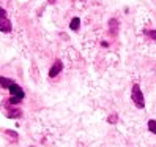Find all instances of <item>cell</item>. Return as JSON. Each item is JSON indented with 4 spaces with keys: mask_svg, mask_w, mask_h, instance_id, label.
I'll return each instance as SVG.
<instances>
[{
    "mask_svg": "<svg viewBox=\"0 0 156 147\" xmlns=\"http://www.w3.org/2000/svg\"><path fill=\"white\" fill-rule=\"evenodd\" d=\"M131 100L134 101V105L137 108H144L145 106V101H144V95H142V89L139 84H134L133 86V90H131Z\"/></svg>",
    "mask_w": 156,
    "mask_h": 147,
    "instance_id": "obj_1",
    "label": "cell"
},
{
    "mask_svg": "<svg viewBox=\"0 0 156 147\" xmlns=\"http://www.w3.org/2000/svg\"><path fill=\"white\" fill-rule=\"evenodd\" d=\"M0 16H2V22H0V25H2V27H0V30L8 33V32L11 30V22L6 19V11L3 10V8H2V11H0Z\"/></svg>",
    "mask_w": 156,
    "mask_h": 147,
    "instance_id": "obj_2",
    "label": "cell"
},
{
    "mask_svg": "<svg viewBox=\"0 0 156 147\" xmlns=\"http://www.w3.org/2000/svg\"><path fill=\"white\" fill-rule=\"evenodd\" d=\"M62 70H63V63H62V60H55V63H54L52 68L49 70V76H51V78L57 76Z\"/></svg>",
    "mask_w": 156,
    "mask_h": 147,
    "instance_id": "obj_3",
    "label": "cell"
},
{
    "mask_svg": "<svg viewBox=\"0 0 156 147\" xmlns=\"http://www.w3.org/2000/svg\"><path fill=\"white\" fill-rule=\"evenodd\" d=\"M8 90H10V94L13 95V97H17V98H24V92H22V89L19 87V86H17V84H13L10 89H8Z\"/></svg>",
    "mask_w": 156,
    "mask_h": 147,
    "instance_id": "obj_4",
    "label": "cell"
},
{
    "mask_svg": "<svg viewBox=\"0 0 156 147\" xmlns=\"http://www.w3.org/2000/svg\"><path fill=\"white\" fill-rule=\"evenodd\" d=\"M69 27H71L73 30H79V27H80V19H79V17H74V19L71 21Z\"/></svg>",
    "mask_w": 156,
    "mask_h": 147,
    "instance_id": "obj_5",
    "label": "cell"
},
{
    "mask_svg": "<svg viewBox=\"0 0 156 147\" xmlns=\"http://www.w3.org/2000/svg\"><path fill=\"white\" fill-rule=\"evenodd\" d=\"M13 84H14V82H13L11 79H8V78H2V87H3V89H10Z\"/></svg>",
    "mask_w": 156,
    "mask_h": 147,
    "instance_id": "obj_6",
    "label": "cell"
},
{
    "mask_svg": "<svg viewBox=\"0 0 156 147\" xmlns=\"http://www.w3.org/2000/svg\"><path fill=\"white\" fill-rule=\"evenodd\" d=\"M148 130L156 134V120H150V122H148Z\"/></svg>",
    "mask_w": 156,
    "mask_h": 147,
    "instance_id": "obj_7",
    "label": "cell"
},
{
    "mask_svg": "<svg viewBox=\"0 0 156 147\" xmlns=\"http://www.w3.org/2000/svg\"><path fill=\"white\" fill-rule=\"evenodd\" d=\"M21 111H8V117H21Z\"/></svg>",
    "mask_w": 156,
    "mask_h": 147,
    "instance_id": "obj_8",
    "label": "cell"
},
{
    "mask_svg": "<svg viewBox=\"0 0 156 147\" xmlns=\"http://www.w3.org/2000/svg\"><path fill=\"white\" fill-rule=\"evenodd\" d=\"M21 100H22V98H17V97H11L10 100H8V101H10L11 105H16V103H21Z\"/></svg>",
    "mask_w": 156,
    "mask_h": 147,
    "instance_id": "obj_9",
    "label": "cell"
},
{
    "mask_svg": "<svg viewBox=\"0 0 156 147\" xmlns=\"http://www.w3.org/2000/svg\"><path fill=\"white\" fill-rule=\"evenodd\" d=\"M5 133H6L8 136H13V138H14V139H17V133H14V131H10V130H6Z\"/></svg>",
    "mask_w": 156,
    "mask_h": 147,
    "instance_id": "obj_10",
    "label": "cell"
},
{
    "mask_svg": "<svg viewBox=\"0 0 156 147\" xmlns=\"http://www.w3.org/2000/svg\"><path fill=\"white\" fill-rule=\"evenodd\" d=\"M117 120H118L117 114H114V116H111V117H109V122H111V123H114V122H117Z\"/></svg>",
    "mask_w": 156,
    "mask_h": 147,
    "instance_id": "obj_11",
    "label": "cell"
},
{
    "mask_svg": "<svg viewBox=\"0 0 156 147\" xmlns=\"http://www.w3.org/2000/svg\"><path fill=\"white\" fill-rule=\"evenodd\" d=\"M145 33H147V35H150V36H151L153 40H156V30H153V32H148V30H147Z\"/></svg>",
    "mask_w": 156,
    "mask_h": 147,
    "instance_id": "obj_12",
    "label": "cell"
},
{
    "mask_svg": "<svg viewBox=\"0 0 156 147\" xmlns=\"http://www.w3.org/2000/svg\"><path fill=\"white\" fill-rule=\"evenodd\" d=\"M54 2H55V0H49V3H54Z\"/></svg>",
    "mask_w": 156,
    "mask_h": 147,
    "instance_id": "obj_13",
    "label": "cell"
}]
</instances>
